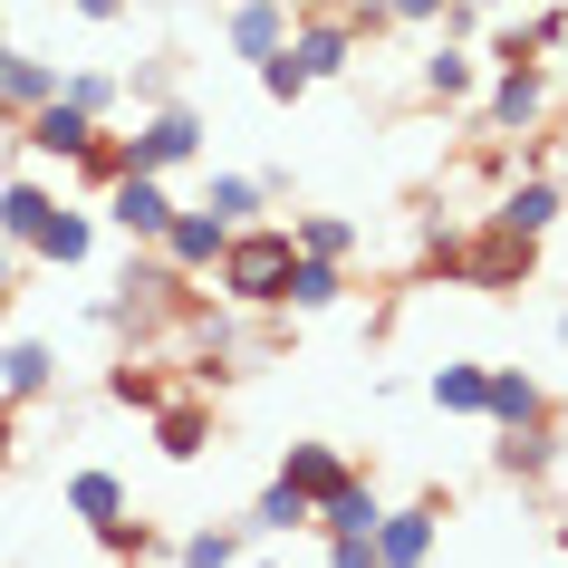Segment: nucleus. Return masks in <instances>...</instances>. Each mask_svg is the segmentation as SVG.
<instances>
[{
	"mask_svg": "<svg viewBox=\"0 0 568 568\" xmlns=\"http://www.w3.org/2000/svg\"><path fill=\"white\" fill-rule=\"evenodd\" d=\"M290 222H232L222 261H212V290L232 308H280V280H290Z\"/></svg>",
	"mask_w": 568,
	"mask_h": 568,
	"instance_id": "1",
	"label": "nucleus"
},
{
	"mask_svg": "<svg viewBox=\"0 0 568 568\" xmlns=\"http://www.w3.org/2000/svg\"><path fill=\"white\" fill-rule=\"evenodd\" d=\"M203 106L193 97H174V106H145V125L125 135L135 145V174H183V164H203Z\"/></svg>",
	"mask_w": 568,
	"mask_h": 568,
	"instance_id": "2",
	"label": "nucleus"
},
{
	"mask_svg": "<svg viewBox=\"0 0 568 568\" xmlns=\"http://www.w3.org/2000/svg\"><path fill=\"white\" fill-rule=\"evenodd\" d=\"M549 106H559V97H549V68H539V59L491 68V78H481V125H491V135H539Z\"/></svg>",
	"mask_w": 568,
	"mask_h": 568,
	"instance_id": "3",
	"label": "nucleus"
},
{
	"mask_svg": "<svg viewBox=\"0 0 568 568\" xmlns=\"http://www.w3.org/2000/svg\"><path fill=\"white\" fill-rule=\"evenodd\" d=\"M530 270H539V241H520V232H501V222H481V241H463V270L453 280H473V290H530Z\"/></svg>",
	"mask_w": 568,
	"mask_h": 568,
	"instance_id": "4",
	"label": "nucleus"
},
{
	"mask_svg": "<svg viewBox=\"0 0 568 568\" xmlns=\"http://www.w3.org/2000/svg\"><path fill=\"white\" fill-rule=\"evenodd\" d=\"M357 49H366V39L347 30V10H337V0H318L308 20H290V59L308 68V88H318V78H347V68H357Z\"/></svg>",
	"mask_w": 568,
	"mask_h": 568,
	"instance_id": "5",
	"label": "nucleus"
},
{
	"mask_svg": "<svg viewBox=\"0 0 568 568\" xmlns=\"http://www.w3.org/2000/svg\"><path fill=\"white\" fill-rule=\"evenodd\" d=\"M376 568H424L434 559V539H444V491H424V501H405V510H376Z\"/></svg>",
	"mask_w": 568,
	"mask_h": 568,
	"instance_id": "6",
	"label": "nucleus"
},
{
	"mask_svg": "<svg viewBox=\"0 0 568 568\" xmlns=\"http://www.w3.org/2000/svg\"><path fill=\"white\" fill-rule=\"evenodd\" d=\"M222 241H232V222H222L212 203H174V222L154 232V251H164V261H174L183 280H193V270H212V261H222Z\"/></svg>",
	"mask_w": 568,
	"mask_h": 568,
	"instance_id": "7",
	"label": "nucleus"
},
{
	"mask_svg": "<svg viewBox=\"0 0 568 568\" xmlns=\"http://www.w3.org/2000/svg\"><path fill=\"white\" fill-rule=\"evenodd\" d=\"M10 135H20L30 154H49V164H78V154H88V135H97V116H88V106H68V97H49V106H30Z\"/></svg>",
	"mask_w": 568,
	"mask_h": 568,
	"instance_id": "8",
	"label": "nucleus"
},
{
	"mask_svg": "<svg viewBox=\"0 0 568 568\" xmlns=\"http://www.w3.org/2000/svg\"><path fill=\"white\" fill-rule=\"evenodd\" d=\"M106 222H116L125 241H154L164 222H174V193H164V174H116V183H106Z\"/></svg>",
	"mask_w": 568,
	"mask_h": 568,
	"instance_id": "9",
	"label": "nucleus"
},
{
	"mask_svg": "<svg viewBox=\"0 0 568 568\" xmlns=\"http://www.w3.org/2000/svg\"><path fill=\"white\" fill-rule=\"evenodd\" d=\"M501 444H491V463H501L510 481H549L568 463V444H559V424H491Z\"/></svg>",
	"mask_w": 568,
	"mask_h": 568,
	"instance_id": "10",
	"label": "nucleus"
},
{
	"mask_svg": "<svg viewBox=\"0 0 568 568\" xmlns=\"http://www.w3.org/2000/svg\"><path fill=\"white\" fill-rule=\"evenodd\" d=\"M415 88L434 97V106L481 97V49H473V39H434V49H424V68H415Z\"/></svg>",
	"mask_w": 568,
	"mask_h": 568,
	"instance_id": "11",
	"label": "nucleus"
},
{
	"mask_svg": "<svg viewBox=\"0 0 568 568\" xmlns=\"http://www.w3.org/2000/svg\"><path fill=\"white\" fill-rule=\"evenodd\" d=\"M0 395H10V405L59 395V347H49V337H0Z\"/></svg>",
	"mask_w": 568,
	"mask_h": 568,
	"instance_id": "12",
	"label": "nucleus"
},
{
	"mask_svg": "<svg viewBox=\"0 0 568 568\" xmlns=\"http://www.w3.org/2000/svg\"><path fill=\"white\" fill-rule=\"evenodd\" d=\"M347 300V261H318V251H290V280H280V308L290 318H318V308Z\"/></svg>",
	"mask_w": 568,
	"mask_h": 568,
	"instance_id": "13",
	"label": "nucleus"
},
{
	"mask_svg": "<svg viewBox=\"0 0 568 568\" xmlns=\"http://www.w3.org/2000/svg\"><path fill=\"white\" fill-rule=\"evenodd\" d=\"M376 510H386V501H376V481L347 473L337 491H318V501H308V530H318V539H347V530H376Z\"/></svg>",
	"mask_w": 568,
	"mask_h": 568,
	"instance_id": "14",
	"label": "nucleus"
},
{
	"mask_svg": "<svg viewBox=\"0 0 568 568\" xmlns=\"http://www.w3.org/2000/svg\"><path fill=\"white\" fill-rule=\"evenodd\" d=\"M88 251H97V212H78V203H59L39 222V241H30L39 270H88Z\"/></svg>",
	"mask_w": 568,
	"mask_h": 568,
	"instance_id": "15",
	"label": "nucleus"
},
{
	"mask_svg": "<svg viewBox=\"0 0 568 568\" xmlns=\"http://www.w3.org/2000/svg\"><path fill=\"white\" fill-rule=\"evenodd\" d=\"M481 222H501V232H520V241H549V222H559V183H549V174L510 183V193L481 212Z\"/></svg>",
	"mask_w": 568,
	"mask_h": 568,
	"instance_id": "16",
	"label": "nucleus"
},
{
	"mask_svg": "<svg viewBox=\"0 0 568 568\" xmlns=\"http://www.w3.org/2000/svg\"><path fill=\"white\" fill-rule=\"evenodd\" d=\"M154 444H164V463H203L212 453V405L164 395V405H154Z\"/></svg>",
	"mask_w": 568,
	"mask_h": 568,
	"instance_id": "17",
	"label": "nucleus"
},
{
	"mask_svg": "<svg viewBox=\"0 0 568 568\" xmlns=\"http://www.w3.org/2000/svg\"><path fill=\"white\" fill-rule=\"evenodd\" d=\"M481 424H549V395H539V376H520V366H491V376H481Z\"/></svg>",
	"mask_w": 568,
	"mask_h": 568,
	"instance_id": "18",
	"label": "nucleus"
},
{
	"mask_svg": "<svg viewBox=\"0 0 568 568\" xmlns=\"http://www.w3.org/2000/svg\"><path fill=\"white\" fill-rule=\"evenodd\" d=\"M222 39H232V59H270V49L290 39V0H232Z\"/></svg>",
	"mask_w": 568,
	"mask_h": 568,
	"instance_id": "19",
	"label": "nucleus"
},
{
	"mask_svg": "<svg viewBox=\"0 0 568 568\" xmlns=\"http://www.w3.org/2000/svg\"><path fill=\"white\" fill-rule=\"evenodd\" d=\"M59 78H68L59 59H0V125H20L30 106H49V97H59Z\"/></svg>",
	"mask_w": 568,
	"mask_h": 568,
	"instance_id": "20",
	"label": "nucleus"
},
{
	"mask_svg": "<svg viewBox=\"0 0 568 568\" xmlns=\"http://www.w3.org/2000/svg\"><path fill=\"white\" fill-rule=\"evenodd\" d=\"M68 510H78V520H88V530H106V520H125V481L106 473V463H78V473H68Z\"/></svg>",
	"mask_w": 568,
	"mask_h": 568,
	"instance_id": "21",
	"label": "nucleus"
},
{
	"mask_svg": "<svg viewBox=\"0 0 568 568\" xmlns=\"http://www.w3.org/2000/svg\"><path fill=\"white\" fill-rule=\"evenodd\" d=\"M49 212H59V193H49V183H0V241H10L20 261H30V241H39V222H49Z\"/></svg>",
	"mask_w": 568,
	"mask_h": 568,
	"instance_id": "22",
	"label": "nucleus"
},
{
	"mask_svg": "<svg viewBox=\"0 0 568 568\" xmlns=\"http://www.w3.org/2000/svg\"><path fill=\"white\" fill-rule=\"evenodd\" d=\"M308 530V491H290V481H270L261 501L241 510V539H300Z\"/></svg>",
	"mask_w": 568,
	"mask_h": 568,
	"instance_id": "23",
	"label": "nucleus"
},
{
	"mask_svg": "<svg viewBox=\"0 0 568 568\" xmlns=\"http://www.w3.org/2000/svg\"><path fill=\"white\" fill-rule=\"evenodd\" d=\"M347 473H357V463H347L337 444H290V463H280V481H290V491H308V501H318V491H337Z\"/></svg>",
	"mask_w": 568,
	"mask_h": 568,
	"instance_id": "24",
	"label": "nucleus"
},
{
	"mask_svg": "<svg viewBox=\"0 0 568 568\" xmlns=\"http://www.w3.org/2000/svg\"><path fill=\"white\" fill-rule=\"evenodd\" d=\"M241 520H212V530H193V539H174V568H241Z\"/></svg>",
	"mask_w": 568,
	"mask_h": 568,
	"instance_id": "25",
	"label": "nucleus"
},
{
	"mask_svg": "<svg viewBox=\"0 0 568 568\" xmlns=\"http://www.w3.org/2000/svg\"><path fill=\"white\" fill-rule=\"evenodd\" d=\"M290 241H300V251H318V261H357V222H347V212H300V222H290Z\"/></svg>",
	"mask_w": 568,
	"mask_h": 568,
	"instance_id": "26",
	"label": "nucleus"
},
{
	"mask_svg": "<svg viewBox=\"0 0 568 568\" xmlns=\"http://www.w3.org/2000/svg\"><path fill=\"white\" fill-rule=\"evenodd\" d=\"M481 376H491V366L453 357V366H434V376H424V395H434L444 415H481Z\"/></svg>",
	"mask_w": 568,
	"mask_h": 568,
	"instance_id": "27",
	"label": "nucleus"
},
{
	"mask_svg": "<svg viewBox=\"0 0 568 568\" xmlns=\"http://www.w3.org/2000/svg\"><path fill=\"white\" fill-rule=\"evenodd\" d=\"M116 174H135V145H125L116 125H97V135H88V154H78V183H88V193H106Z\"/></svg>",
	"mask_w": 568,
	"mask_h": 568,
	"instance_id": "28",
	"label": "nucleus"
},
{
	"mask_svg": "<svg viewBox=\"0 0 568 568\" xmlns=\"http://www.w3.org/2000/svg\"><path fill=\"white\" fill-rule=\"evenodd\" d=\"M59 97H68V106H88V116L106 125V116L125 106V78H106V68H68V78H59Z\"/></svg>",
	"mask_w": 568,
	"mask_h": 568,
	"instance_id": "29",
	"label": "nucleus"
},
{
	"mask_svg": "<svg viewBox=\"0 0 568 568\" xmlns=\"http://www.w3.org/2000/svg\"><path fill=\"white\" fill-rule=\"evenodd\" d=\"M125 97H135V106H174L183 97V59L174 49H164V59H135L125 68Z\"/></svg>",
	"mask_w": 568,
	"mask_h": 568,
	"instance_id": "30",
	"label": "nucleus"
},
{
	"mask_svg": "<svg viewBox=\"0 0 568 568\" xmlns=\"http://www.w3.org/2000/svg\"><path fill=\"white\" fill-rule=\"evenodd\" d=\"M251 68H261V97H270V106H300V97H308V68L290 59V39H280L270 59H251Z\"/></svg>",
	"mask_w": 568,
	"mask_h": 568,
	"instance_id": "31",
	"label": "nucleus"
},
{
	"mask_svg": "<svg viewBox=\"0 0 568 568\" xmlns=\"http://www.w3.org/2000/svg\"><path fill=\"white\" fill-rule=\"evenodd\" d=\"M97 549H106V559H116V568H145L154 549H164V539H154L145 520H135V510H125V520H106V530H97Z\"/></svg>",
	"mask_w": 568,
	"mask_h": 568,
	"instance_id": "32",
	"label": "nucleus"
},
{
	"mask_svg": "<svg viewBox=\"0 0 568 568\" xmlns=\"http://www.w3.org/2000/svg\"><path fill=\"white\" fill-rule=\"evenodd\" d=\"M106 395H116V405H135V415H154V405H164V376H154V366H135V357H116V366H106Z\"/></svg>",
	"mask_w": 568,
	"mask_h": 568,
	"instance_id": "33",
	"label": "nucleus"
},
{
	"mask_svg": "<svg viewBox=\"0 0 568 568\" xmlns=\"http://www.w3.org/2000/svg\"><path fill=\"white\" fill-rule=\"evenodd\" d=\"M212 212H222V222H251V212L270 203V183L261 174H212V193H203Z\"/></svg>",
	"mask_w": 568,
	"mask_h": 568,
	"instance_id": "34",
	"label": "nucleus"
},
{
	"mask_svg": "<svg viewBox=\"0 0 568 568\" xmlns=\"http://www.w3.org/2000/svg\"><path fill=\"white\" fill-rule=\"evenodd\" d=\"M481 59H501V68L539 59V49H530V20H501V30H491V49H481Z\"/></svg>",
	"mask_w": 568,
	"mask_h": 568,
	"instance_id": "35",
	"label": "nucleus"
},
{
	"mask_svg": "<svg viewBox=\"0 0 568 568\" xmlns=\"http://www.w3.org/2000/svg\"><path fill=\"white\" fill-rule=\"evenodd\" d=\"M530 49H539V59L568 49V10H530Z\"/></svg>",
	"mask_w": 568,
	"mask_h": 568,
	"instance_id": "36",
	"label": "nucleus"
},
{
	"mask_svg": "<svg viewBox=\"0 0 568 568\" xmlns=\"http://www.w3.org/2000/svg\"><path fill=\"white\" fill-rule=\"evenodd\" d=\"M328 568H376V539H366V530H347V539H328Z\"/></svg>",
	"mask_w": 568,
	"mask_h": 568,
	"instance_id": "37",
	"label": "nucleus"
},
{
	"mask_svg": "<svg viewBox=\"0 0 568 568\" xmlns=\"http://www.w3.org/2000/svg\"><path fill=\"white\" fill-rule=\"evenodd\" d=\"M395 10V30H434V20H444V0H386Z\"/></svg>",
	"mask_w": 568,
	"mask_h": 568,
	"instance_id": "38",
	"label": "nucleus"
},
{
	"mask_svg": "<svg viewBox=\"0 0 568 568\" xmlns=\"http://www.w3.org/2000/svg\"><path fill=\"white\" fill-rule=\"evenodd\" d=\"M68 10H78V20H97V30H116V20L135 10V0H68Z\"/></svg>",
	"mask_w": 568,
	"mask_h": 568,
	"instance_id": "39",
	"label": "nucleus"
},
{
	"mask_svg": "<svg viewBox=\"0 0 568 568\" xmlns=\"http://www.w3.org/2000/svg\"><path fill=\"white\" fill-rule=\"evenodd\" d=\"M10 453H20V405L0 395V473H10Z\"/></svg>",
	"mask_w": 568,
	"mask_h": 568,
	"instance_id": "40",
	"label": "nucleus"
},
{
	"mask_svg": "<svg viewBox=\"0 0 568 568\" xmlns=\"http://www.w3.org/2000/svg\"><path fill=\"white\" fill-rule=\"evenodd\" d=\"M549 154L568 164V106H549Z\"/></svg>",
	"mask_w": 568,
	"mask_h": 568,
	"instance_id": "41",
	"label": "nucleus"
},
{
	"mask_svg": "<svg viewBox=\"0 0 568 568\" xmlns=\"http://www.w3.org/2000/svg\"><path fill=\"white\" fill-rule=\"evenodd\" d=\"M10 290H20V251L0 241V300H10Z\"/></svg>",
	"mask_w": 568,
	"mask_h": 568,
	"instance_id": "42",
	"label": "nucleus"
},
{
	"mask_svg": "<svg viewBox=\"0 0 568 568\" xmlns=\"http://www.w3.org/2000/svg\"><path fill=\"white\" fill-rule=\"evenodd\" d=\"M549 530H559V549H568V510H559V520H549Z\"/></svg>",
	"mask_w": 568,
	"mask_h": 568,
	"instance_id": "43",
	"label": "nucleus"
},
{
	"mask_svg": "<svg viewBox=\"0 0 568 568\" xmlns=\"http://www.w3.org/2000/svg\"><path fill=\"white\" fill-rule=\"evenodd\" d=\"M0 337H10V300H0Z\"/></svg>",
	"mask_w": 568,
	"mask_h": 568,
	"instance_id": "44",
	"label": "nucleus"
},
{
	"mask_svg": "<svg viewBox=\"0 0 568 568\" xmlns=\"http://www.w3.org/2000/svg\"><path fill=\"white\" fill-rule=\"evenodd\" d=\"M473 10H510V0H473Z\"/></svg>",
	"mask_w": 568,
	"mask_h": 568,
	"instance_id": "45",
	"label": "nucleus"
},
{
	"mask_svg": "<svg viewBox=\"0 0 568 568\" xmlns=\"http://www.w3.org/2000/svg\"><path fill=\"white\" fill-rule=\"evenodd\" d=\"M0 59H10V30H0Z\"/></svg>",
	"mask_w": 568,
	"mask_h": 568,
	"instance_id": "46",
	"label": "nucleus"
},
{
	"mask_svg": "<svg viewBox=\"0 0 568 568\" xmlns=\"http://www.w3.org/2000/svg\"><path fill=\"white\" fill-rule=\"evenodd\" d=\"M308 10H318V0H308Z\"/></svg>",
	"mask_w": 568,
	"mask_h": 568,
	"instance_id": "47",
	"label": "nucleus"
}]
</instances>
